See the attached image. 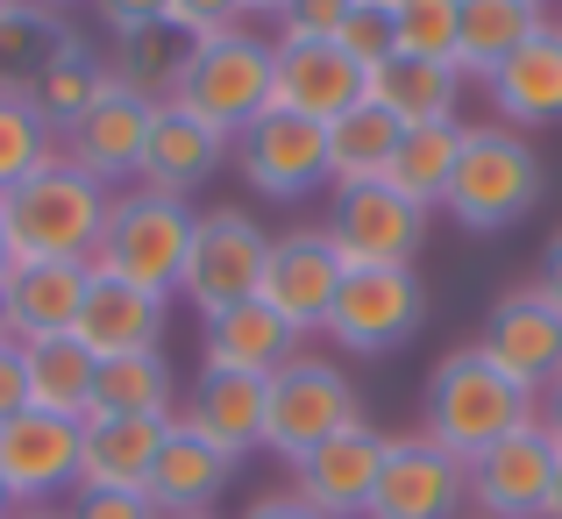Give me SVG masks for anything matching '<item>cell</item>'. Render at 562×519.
<instances>
[{"instance_id": "obj_1", "label": "cell", "mask_w": 562, "mask_h": 519, "mask_svg": "<svg viewBox=\"0 0 562 519\" xmlns=\"http://www.w3.org/2000/svg\"><path fill=\"white\" fill-rule=\"evenodd\" d=\"M527 420H541V398L520 392L477 342L449 349L435 363V377H427V427L420 435L441 441L456 463H477L484 449H498L506 435H520Z\"/></svg>"}, {"instance_id": "obj_2", "label": "cell", "mask_w": 562, "mask_h": 519, "mask_svg": "<svg viewBox=\"0 0 562 519\" xmlns=\"http://www.w3.org/2000/svg\"><path fill=\"white\" fill-rule=\"evenodd\" d=\"M114 185H100L93 171H79L71 157L43 165L29 185H14L0 200L8 214V242L14 257H50V263H93L100 228H108Z\"/></svg>"}, {"instance_id": "obj_3", "label": "cell", "mask_w": 562, "mask_h": 519, "mask_svg": "<svg viewBox=\"0 0 562 519\" xmlns=\"http://www.w3.org/2000/svg\"><path fill=\"white\" fill-rule=\"evenodd\" d=\"M541 185H549V171H541L535 143L506 122H484V128H463V157H456L441 214L470 235H498V228H520L535 214Z\"/></svg>"}, {"instance_id": "obj_4", "label": "cell", "mask_w": 562, "mask_h": 519, "mask_svg": "<svg viewBox=\"0 0 562 519\" xmlns=\"http://www.w3.org/2000/svg\"><path fill=\"white\" fill-rule=\"evenodd\" d=\"M192 221L200 214H192L186 200H171V192H150V185L114 192L108 228H100V249H93V271L122 278V285H143V292H157V300H179Z\"/></svg>"}, {"instance_id": "obj_5", "label": "cell", "mask_w": 562, "mask_h": 519, "mask_svg": "<svg viewBox=\"0 0 562 519\" xmlns=\"http://www.w3.org/2000/svg\"><path fill=\"white\" fill-rule=\"evenodd\" d=\"M171 100L214 122L221 136H243L263 108H271V43L257 29H221V36L186 43V65Z\"/></svg>"}, {"instance_id": "obj_6", "label": "cell", "mask_w": 562, "mask_h": 519, "mask_svg": "<svg viewBox=\"0 0 562 519\" xmlns=\"http://www.w3.org/2000/svg\"><path fill=\"white\" fill-rule=\"evenodd\" d=\"M263 263H271V228H263L249 206H206V214L192 221L179 300L200 306V320H214V314H228V306L257 300Z\"/></svg>"}, {"instance_id": "obj_7", "label": "cell", "mask_w": 562, "mask_h": 519, "mask_svg": "<svg viewBox=\"0 0 562 519\" xmlns=\"http://www.w3.org/2000/svg\"><path fill=\"white\" fill-rule=\"evenodd\" d=\"M357 420H363V398H357V384H349V370L328 363V356H292L271 377L263 449H271L278 463H300V455H314L321 441H335Z\"/></svg>"}, {"instance_id": "obj_8", "label": "cell", "mask_w": 562, "mask_h": 519, "mask_svg": "<svg viewBox=\"0 0 562 519\" xmlns=\"http://www.w3.org/2000/svg\"><path fill=\"white\" fill-rule=\"evenodd\" d=\"M427 320V285L420 271H392V263H349L342 292L328 306V342L342 356H392L420 335Z\"/></svg>"}, {"instance_id": "obj_9", "label": "cell", "mask_w": 562, "mask_h": 519, "mask_svg": "<svg viewBox=\"0 0 562 519\" xmlns=\"http://www.w3.org/2000/svg\"><path fill=\"white\" fill-rule=\"evenodd\" d=\"M342 271L349 263H342V249H335L328 221H321V228H285V235H271V263H263L257 300L306 342V335L328 328V306H335V292H342Z\"/></svg>"}, {"instance_id": "obj_10", "label": "cell", "mask_w": 562, "mask_h": 519, "mask_svg": "<svg viewBox=\"0 0 562 519\" xmlns=\"http://www.w3.org/2000/svg\"><path fill=\"white\" fill-rule=\"evenodd\" d=\"M427 228H435V206L406 200L398 185H349L335 192L328 206V235L342 249V263H392V271H413Z\"/></svg>"}, {"instance_id": "obj_11", "label": "cell", "mask_w": 562, "mask_h": 519, "mask_svg": "<svg viewBox=\"0 0 562 519\" xmlns=\"http://www.w3.org/2000/svg\"><path fill=\"white\" fill-rule=\"evenodd\" d=\"M235 171L263 200H306L314 185H328V128L300 122L285 108H263L257 122L235 136Z\"/></svg>"}, {"instance_id": "obj_12", "label": "cell", "mask_w": 562, "mask_h": 519, "mask_svg": "<svg viewBox=\"0 0 562 519\" xmlns=\"http://www.w3.org/2000/svg\"><path fill=\"white\" fill-rule=\"evenodd\" d=\"M0 484H8L14 512H43L50 498L79 492V420L57 413H14L0 427Z\"/></svg>"}, {"instance_id": "obj_13", "label": "cell", "mask_w": 562, "mask_h": 519, "mask_svg": "<svg viewBox=\"0 0 562 519\" xmlns=\"http://www.w3.org/2000/svg\"><path fill=\"white\" fill-rule=\"evenodd\" d=\"M463 506H470V463H456L427 435H392V455H384V477L363 519H463Z\"/></svg>"}, {"instance_id": "obj_14", "label": "cell", "mask_w": 562, "mask_h": 519, "mask_svg": "<svg viewBox=\"0 0 562 519\" xmlns=\"http://www.w3.org/2000/svg\"><path fill=\"white\" fill-rule=\"evenodd\" d=\"M384 455H392V435H384V427H371V420L342 427L335 441H321L314 455L292 463V498H306L321 519H363L378 477H384Z\"/></svg>"}, {"instance_id": "obj_15", "label": "cell", "mask_w": 562, "mask_h": 519, "mask_svg": "<svg viewBox=\"0 0 562 519\" xmlns=\"http://www.w3.org/2000/svg\"><path fill=\"white\" fill-rule=\"evenodd\" d=\"M555 463H562V449L541 420H527L520 435L484 449L477 463H470V506H477V519H541L549 512Z\"/></svg>"}, {"instance_id": "obj_16", "label": "cell", "mask_w": 562, "mask_h": 519, "mask_svg": "<svg viewBox=\"0 0 562 519\" xmlns=\"http://www.w3.org/2000/svg\"><path fill=\"white\" fill-rule=\"evenodd\" d=\"M150 122H157V100L136 93V86L114 79L79 122L65 128V157L79 171H93L100 185H128L143 178V150H150Z\"/></svg>"}, {"instance_id": "obj_17", "label": "cell", "mask_w": 562, "mask_h": 519, "mask_svg": "<svg viewBox=\"0 0 562 519\" xmlns=\"http://www.w3.org/2000/svg\"><path fill=\"white\" fill-rule=\"evenodd\" d=\"M484 356H492L498 370H506L520 392H549L562 377V314L549 306V292L541 285H513L506 300L492 306V320H484Z\"/></svg>"}, {"instance_id": "obj_18", "label": "cell", "mask_w": 562, "mask_h": 519, "mask_svg": "<svg viewBox=\"0 0 562 519\" xmlns=\"http://www.w3.org/2000/svg\"><path fill=\"white\" fill-rule=\"evenodd\" d=\"M371 100V79L349 65L335 43H271V108L300 114V122H342L349 108Z\"/></svg>"}, {"instance_id": "obj_19", "label": "cell", "mask_w": 562, "mask_h": 519, "mask_svg": "<svg viewBox=\"0 0 562 519\" xmlns=\"http://www.w3.org/2000/svg\"><path fill=\"white\" fill-rule=\"evenodd\" d=\"M93 263H50V257H8L0 271V314H8L14 342H50V335L79 328Z\"/></svg>"}, {"instance_id": "obj_20", "label": "cell", "mask_w": 562, "mask_h": 519, "mask_svg": "<svg viewBox=\"0 0 562 519\" xmlns=\"http://www.w3.org/2000/svg\"><path fill=\"white\" fill-rule=\"evenodd\" d=\"M228 157H235V136H221L214 122H200V114L179 108V100H157L150 150H143V178H136V185L186 200V192H192V185H206V178L228 165Z\"/></svg>"}, {"instance_id": "obj_21", "label": "cell", "mask_w": 562, "mask_h": 519, "mask_svg": "<svg viewBox=\"0 0 562 519\" xmlns=\"http://www.w3.org/2000/svg\"><path fill=\"white\" fill-rule=\"evenodd\" d=\"M263 406H271V377H243V370H200L179 406L192 435H206L221 455H257L263 449Z\"/></svg>"}, {"instance_id": "obj_22", "label": "cell", "mask_w": 562, "mask_h": 519, "mask_svg": "<svg viewBox=\"0 0 562 519\" xmlns=\"http://www.w3.org/2000/svg\"><path fill=\"white\" fill-rule=\"evenodd\" d=\"M165 320H171V300L143 285H122V278L93 271L86 285V306H79V342L108 363V356H143V349H165Z\"/></svg>"}, {"instance_id": "obj_23", "label": "cell", "mask_w": 562, "mask_h": 519, "mask_svg": "<svg viewBox=\"0 0 562 519\" xmlns=\"http://www.w3.org/2000/svg\"><path fill=\"white\" fill-rule=\"evenodd\" d=\"M228 484H235V455H221L206 435H192L186 420H171L143 492H150V506L165 519H192V512H214Z\"/></svg>"}, {"instance_id": "obj_24", "label": "cell", "mask_w": 562, "mask_h": 519, "mask_svg": "<svg viewBox=\"0 0 562 519\" xmlns=\"http://www.w3.org/2000/svg\"><path fill=\"white\" fill-rule=\"evenodd\" d=\"M484 93H492V114L506 128H555L562 122V29L549 22L527 50H513L506 65L484 79Z\"/></svg>"}, {"instance_id": "obj_25", "label": "cell", "mask_w": 562, "mask_h": 519, "mask_svg": "<svg viewBox=\"0 0 562 519\" xmlns=\"http://www.w3.org/2000/svg\"><path fill=\"white\" fill-rule=\"evenodd\" d=\"M300 356V335L263 300H243L200 328V370H243V377H278Z\"/></svg>"}, {"instance_id": "obj_26", "label": "cell", "mask_w": 562, "mask_h": 519, "mask_svg": "<svg viewBox=\"0 0 562 519\" xmlns=\"http://www.w3.org/2000/svg\"><path fill=\"white\" fill-rule=\"evenodd\" d=\"M171 420H114V413H93L79 427V484L86 492H143L157 470V449H165Z\"/></svg>"}, {"instance_id": "obj_27", "label": "cell", "mask_w": 562, "mask_h": 519, "mask_svg": "<svg viewBox=\"0 0 562 519\" xmlns=\"http://www.w3.org/2000/svg\"><path fill=\"white\" fill-rule=\"evenodd\" d=\"M555 14L541 0H456V71L463 79H492L513 50L549 29Z\"/></svg>"}, {"instance_id": "obj_28", "label": "cell", "mask_w": 562, "mask_h": 519, "mask_svg": "<svg viewBox=\"0 0 562 519\" xmlns=\"http://www.w3.org/2000/svg\"><path fill=\"white\" fill-rule=\"evenodd\" d=\"M22 377H29V406L79 420L93 413V384H100V356L79 335H50V342H22Z\"/></svg>"}, {"instance_id": "obj_29", "label": "cell", "mask_w": 562, "mask_h": 519, "mask_svg": "<svg viewBox=\"0 0 562 519\" xmlns=\"http://www.w3.org/2000/svg\"><path fill=\"white\" fill-rule=\"evenodd\" d=\"M371 100L398 128H441V122H456L463 71L427 65V57H384V71H371Z\"/></svg>"}, {"instance_id": "obj_30", "label": "cell", "mask_w": 562, "mask_h": 519, "mask_svg": "<svg viewBox=\"0 0 562 519\" xmlns=\"http://www.w3.org/2000/svg\"><path fill=\"white\" fill-rule=\"evenodd\" d=\"M114 86V65H100L93 50H86V36H57L50 43V57H43L36 65V79H29V93H36V108H43V122L57 128V136H65L71 122H79L86 108H93L100 93H108Z\"/></svg>"}, {"instance_id": "obj_31", "label": "cell", "mask_w": 562, "mask_h": 519, "mask_svg": "<svg viewBox=\"0 0 562 519\" xmlns=\"http://www.w3.org/2000/svg\"><path fill=\"white\" fill-rule=\"evenodd\" d=\"M93 413H114V420H179V377H171L165 349L143 356H108L93 384ZM86 413V420H93Z\"/></svg>"}, {"instance_id": "obj_32", "label": "cell", "mask_w": 562, "mask_h": 519, "mask_svg": "<svg viewBox=\"0 0 562 519\" xmlns=\"http://www.w3.org/2000/svg\"><path fill=\"white\" fill-rule=\"evenodd\" d=\"M398 136H406V128H398L378 100H363L342 122H328V185L335 192L384 185V171H392V157H398Z\"/></svg>"}, {"instance_id": "obj_33", "label": "cell", "mask_w": 562, "mask_h": 519, "mask_svg": "<svg viewBox=\"0 0 562 519\" xmlns=\"http://www.w3.org/2000/svg\"><path fill=\"white\" fill-rule=\"evenodd\" d=\"M57 157H65V136L43 122L36 93L22 79H0V200L14 185H29L43 165H57Z\"/></svg>"}, {"instance_id": "obj_34", "label": "cell", "mask_w": 562, "mask_h": 519, "mask_svg": "<svg viewBox=\"0 0 562 519\" xmlns=\"http://www.w3.org/2000/svg\"><path fill=\"white\" fill-rule=\"evenodd\" d=\"M456 157H463V122L406 128L392 171H384V185H398L406 200H420V206H441V200H449V178H456Z\"/></svg>"}, {"instance_id": "obj_35", "label": "cell", "mask_w": 562, "mask_h": 519, "mask_svg": "<svg viewBox=\"0 0 562 519\" xmlns=\"http://www.w3.org/2000/svg\"><path fill=\"white\" fill-rule=\"evenodd\" d=\"M179 65H186V36L150 29V36H128V43H122V57H114V79L136 86V93H150V100H171Z\"/></svg>"}, {"instance_id": "obj_36", "label": "cell", "mask_w": 562, "mask_h": 519, "mask_svg": "<svg viewBox=\"0 0 562 519\" xmlns=\"http://www.w3.org/2000/svg\"><path fill=\"white\" fill-rule=\"evenodd\" d=\"M65 36V22H57L50 8H36V0H14V14L0 22V79H36V65L50 57V43Z\"/></svg>"}, {"instance_id": "obj_37", "label": "cell", "mask_w": 562, "mask_h": 519, "mask_svg": "<svg viewBox=\"0 0 562 519\" xmlns=\"http://www.w3.org/2000/svg\"><path fill=\"white\" fill-rule=\"evenodd\" d=\"M398 57H427V65H456V0H406L392 14Z\"/></svg>"}, {"instance_id": "obj_38", "label": "cell", "mask_w": 562, "mask_h": 519, "mask_svg": "<svg viewBox=\"0 0 562 519\" xmlns=\"http://www.w3.org/2000/svg\"><path fill=\"white\" fill-rule=\"evenodd\" d=\"M335 50L349 57V65L371 79V71H384V57H398V43H392V14H378V8H357L342 22V36H335Z\"/></svg>"}, {"instance_id": "obj_39", "label": "cell", "mask_w": 562, "mask_h": 519, "mask_svg": "<svg viewBox=\"0 0 562 519\" xmlns=\"http://www.w3.org/2000/svg\"><path fill=\"white\" fill-rule=\"evenodd\" d=\"M349 14H357V0H285L278 36H285V43H335Z\"/></svg>"}, {"instance_id": "obj_40", "label": "cell", "mask_w": 562, "mask_h": 519, "mask_svg": "<svg viewBox=\"0 0 562 519\" xmlns=\"http://www.w3.org/2000/svg\"><path fill=\"white\" fill-rule=\"evenodd\" d=\"M171 36L200 43V36H221V29H243V0H171Z\"/></svg>"}, {"instance_id": "obj_41", "label": "cell", "mask_w": 562, "mask_h": 519, "mask_svg": "<svg viewBox=\"0 0 562 519\" xmlns=\"http://www.w3.org/2000/svg\"><path fill=\"white\" fill-rule=\"evenodd\" d=\"M93 14L108 22L114 43H128V36H150V29H165V22H171V0H93Z\"/></svg>"}, {"instance_id": "obj_42", "label": "cell", "mask_w": 562, "mask_h": 519, "mask_svg": "<svg viewBox=\"0 0 562 519\" xmlns=\"http://www.w3.org/2000/svg\"><path fill=\"white\" fill-rule=\"evenodd\" d=\"M65 519H165L150 506V492H71V506H65Z\"/></svg>"}, {"instance_id": "obj_43", "label": "cell", "mask_w": 562, "mask_h": 519, "mask_svg": "<svg viewBox=\"0 0 562 519\" xmlns=\"http://www.w3.org/2000/svg\"><path fill=\"white\" fill-rule=\"evenodd\" d=\"M29 413V377H22V342H0V427Z\"/></svg>"}, {"instance_id": "obj_44", "label": "cell", "mask_w": 562, "mask_h": 519, "mask_svg": "<svg viewBox=\"0 0 562 519\" xmlns=\"http://www.w3.org/2000/svg\"><path fill=\"white\" fill-rule=\"evenodd\" d=\"M243 519H321L306 498H292V492H263V498H249Z\"/></svg>"}, {"instance_id": "obj_45", "label": "cell", "mask_w": 562, "mask_h": 519, "mask_svg": "<svg viewBox=\"0 0 562 519\" xmlns=\"http://www.w3.org/2000/svg\"><path fill=\"white\" fill-rule=\"evenodd\" d=\"M535 285L549 292V306H555V314H562V235H555V242H549V257H541V278H535Z\"/></svg>"}, {"instance_id": "obj_46", "label": "cell", "mask_w": 562, "mask_h": 519, "mask_svg": "<svg viewBox=\"0 0 562 519\" xmlns=\"http://www.w3.org/2000/svg\"><path fill=\"white\" fill-rule=\"evenodd\" d=\"M541 427H549V435H555V449H562V377L549 384V392H541Z\"/></svg>"}, {"instance_id": "obj_47", "label": "cell", "mask_w": 562, "mask_h": 519, "mask_svg": "<svg viewBox=\"0 0 562 519\" xmlns=\"http://www.w3.org/2000/svg\"><path fill=\"white\" fill-rule=\"evenodd\" d=\"M541 519H562V463H555V484H549V512Z\"/></svg>"}, {"instance_id": "obj_48", "label": "cell", "mask_w": 562, "mask_h": 519, "mask_svg": "<svg viewBox=\"0 0 562 519\" xmlns=\"http://www.w3.org/2000/svg\"><path fill=\"white\" fill-rule=\"evenodd\" d=\"M243 14H285V0H243Z\"/></svg>"}, {"instance_id": "obj_49", "label": "cell", "mask_w": 562, "mask_h": 519, "mask_svg": "<svg viewBox=\"0 0 562 519\" xmlns=\"http://www.w3.org/2000/svg\"><path fill=\"white\" fill-rule=\"evenodd\" d=\"M8 257H14V242H8V214H0V271H8Z\"/></svg>"}, {"instance_id": "obj_50", "label": "cell", "mask_w": 562, "mask_h": 519, "mask_svg": "<svg viewBox=\"0 0 562 519\" xmlns=\"http://www.w3.org/2000/svg\"><path fill=\"white\" fill-rule=\"evenodd\" d=\"M357 8H378V14H398V8H406V0H357Z\"/></svg>"}, {"instance_id": "obj_51", "label": "cell", "mask_w": 562, "mask_h": 519, "mask_svg": "<svg viewBox=\"0 0 562 519\" xmlns=\"http://www.w3.org/2000/svg\"><path fill=\"white\" fill-rule=\"evenodd\" d=\"M0 519H14V498H8V484H0Z\"/></svg>"}, {"instance_id": "obj_52", "label": "cell", "mask_w": 562, "mask_h": 519, "mask_svg": "<svg viewBox=\"0 0 562 519\" xmlns=\"http://www.w3.org/2000/svg\"><path fill=\"white\" fill-rule=\"evenodd\" d=\"M14 519H65V512H50V506H43V512H14Z\"/></svg>"}, {"instance_id": "obj_53", "label": "cell", "mask_w": 562, "mask_h": 519, "mask_svg": "<svg viewBox=\"0 0 562 519\" xmlns=\"http://www.w3.org/2000/svg\"><path fill=\"white\" fill-rule=\"evenodd\" d=\"M36 8H50V14H57V8H71V0H36Z\"/></svg>"}, {"instance_id": "obj_54", "label": "cell", "mask_w": 562, "mask_h": 519, "mask_svg": "<svg viewBox=\"0 0 562 519\" xmlns=\"http://www.w3.org/2000/svg\"><path fill=\"white\" fill-rule=\"evenodd\" d=\"M8 14H14V0H0V22H8Z\"/></svg>"}, {"instance_id": "obj_55", "label": "cell", "mask_w": 562, "mask_h": 519, "mask_svg": "<svg viewBox=\"0 0 562 519\" xmlns=\"http://www.w3.org/2000/svg\"><path fill=\"white\" fill-rule=\"evenodd\" d=\"M192 519H221V512H192Z\"/></svg>"}, {"instance_id": "obj_56", "label": "cell", "mask_w": 562, "mask_h": 519, "mask_svg": "<svg viewBox=\"0 0 562 519\" xmlns=\"http://www.w3.org/2000/svg\"><path fill=\"white\" fill-rule=\"evenodd\" d=\"M555 29H562V0H555Z\"/></svg>"}, {"instance_id": "obj_57", "label": "cell", "mask_w": 562, "mask_h": 519, "mask_svg": "<svg viewBox=\"0 0 562 519\" xmlns=\"http://www.w3.org/2000/svg\"><path fill=\"white\" fill-rule=\"evenodd\" d=\"M541 8H549V14H555V0H541Z\"/></svg>"}, {"instance_id": "obj_58", "label": "cell", "mask_w": 562, "mask_h": 519, "mask_svg": "<svg viewBox=\"0 0 562 519\" xmlns=\"http://www.w3.org/2000/svg\"><path fill=\"white\" fill-rule=\"evenodd\" d=\"M470 519H477V512H470Z\"/></svg>"}]
</instances>
